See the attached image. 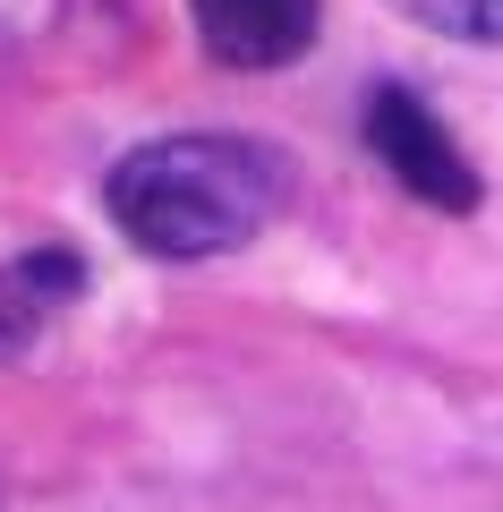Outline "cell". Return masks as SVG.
I'll return each instance as SVG.
<instances>
[{
	"label": "cell",
	"mask_w": 503,
	"mask_h": 512,
	"mask_svg": "<svg viewBox=\"0 0 503 512\" xmlns=\"http://www.w3.org/2000/svg\"><path fill=\"white\" fill-rule=\"evenodd\" d=\"M197 43L222 69H290L324 26V0H188Z\"/></svg>",
	"instance_id": "3"
},
{
	"label": "cell",
	"mask_w": 503,
	"mask_h": 512,
	"mask_svg": "<svg viewBox=\"0 0 503 512\" xmlns=\"http://www.w3.org/2000/svg\"><path fill=\"white\" fill-rule=\"evenodd\" d=\"M367 146H376V163L393 171L418 205H435V214H469V205H478V171H469L461 137H452L410 86L367 94Z\"/></svg>",
	"instance_id": "2"
},
{
	"label": "cell",
	"mask_w": 503,
	"mask_h": 512,
	"mask_svg": "<svg viewBox=\"0 0 503 512\" xmlns=\"http://www.w3.org/2000/svg\"><path fill=\"white\" fill-rule=\"evenodd\" d=\"M103 205L120 239L145 256H171V265L231 256L282 214V154L265 137H231V128L154 137V146L111 163Z\"/></svg>",
	"instance_id": "1"
},
{
	"label": "cell",
	"mask_w": 503,
	"mask_h": 512,
	"mask_svg": "<svg viewBox=\"0 0 503 512\" xmlns=\"http://www.w3.org/2000/svg\"><path fill=\"white\" fill-rule=\"evenodd\" d=\"M401 9L452 43H495L503 52V0H401Z\"/></svg>",
	"instance_id": "5"
},
{
	"label": "cell",
	"mask_w": 503,
	"mask_h": 512,
	"mask_svg": "<svg viewBox=\"0 0 503 512\" xmlns=\"http://www.w3.org/2000/svg\"><path fill=\"white\" fill-rule=\"evenodd\" d=\"M77 282H86V265H77L69 248L9 256V265H0V359L35 350V342H43V325H52V316L77 299Z\"/></svg>",
	"instance_id": "4"
}]
</instances>
